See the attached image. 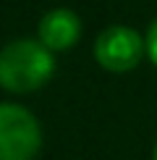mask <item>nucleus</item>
Instances as JSON below:
<instances>
[{"instance_id": "obj_4", "label": "nucleus", "mask_w": 157, "mask_h": 160, "mask_svg": "<svg viewBox=\"0 0 157 160\" xmlns=\"http://www.w3.org/2000/svg\"><path fill=\"white\" fill-rule=\"evenodd\" d=\"M39 42L50 52L71 50L81 37V21L71 8H52L39 18Z\"/></svg>"}, {"instance_id": "obj_6", "label": "nucleus", "mask_w": 157, "mask_h": 160, "mask_svg": "<svg viewBox=\"0 0 157 160\" xmlns=\"http://www.w3.org/2000/svg\"><path fill=\"white\" fill-rule=\"evenodd\" d=\"M152 160H157V144H155V152H152Z\"/></svg>"}, {"instance_id": "obj_2", "label": "nucleus", "mask_w": 157, "mask_h": 160, "mask_svg": "<svg viewBox=\"0 0 157 160\" xmlns=\"http://www.w3.org/2000/svg\"><path fill=\"white\" fill-rule=\"evenodd\" d=\"M39 147V121L24 105L0 102V160H34Z\"/></svg>"}, {"instance_id": "obj_1", "label": "nucleus", "mask_w": 157, "mask_h": 160, "mask_svg": "<svg viewBox=\"0 0 157 160\" xmlns=\"http://www.w3.org/2000/svg\"><path fill=\"white\" fill-rule=\"evenodd\" d=\"M55 74V58L39 39H13L0 50V87L13 95H29Z\"/></svg>"}, {"instance_id": "obj_3", "label": "nucleus", "mask_w": 157, "mask_h": 160, "mask_svg": "<svg viewBox=\"0 0 157 160\" xmlns=\"http://www.w3.org/2000/svg\"><path fill=\"white\" fill-rule=\"evenodd\" d=\"M147 52L144 48V39L136 34L131 26L115 24L100 32L94 42V58L102 68L113 71V74H126L134 71L139 66L141 55Z\"/></svg>"}, {"instance_id": "obj_5", "label": "nucleus", "mask_w": 157, "mask_h": 160, "mask_svg": "<svg viewBox=\"0 0 157 160\" xmlns=\"http://www.w3.org/2000/svg\"><path fill=\"white\" fill-rule=\"evenodd\" d=\"M144 48H147V55L149 61L157 66V18L149 24V32H147V39H144Z\"/></svg>"}]
</instances>
